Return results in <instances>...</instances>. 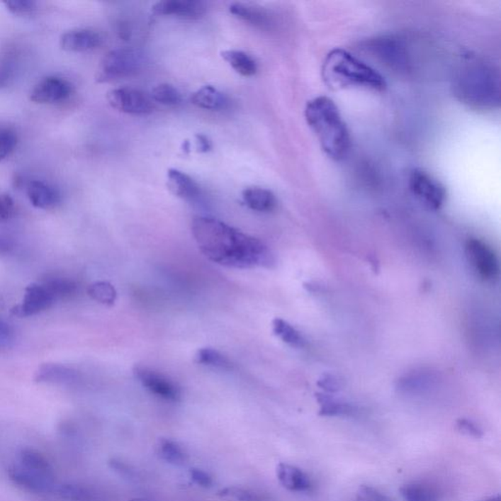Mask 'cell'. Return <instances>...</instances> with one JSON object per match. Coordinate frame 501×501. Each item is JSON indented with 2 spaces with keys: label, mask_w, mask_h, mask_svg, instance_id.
<instances>
[{
  "label": "cell",
  "mask_w": 501,
  "mask_h": 501,
  "mask_svg": "<svg viewBox=\"0 0 501 501\" xmlns=\"http://www.w3.org/2000/svg\"><path fill=\"white\" fill-rule=\"evenodd\" d=\"M167 185L176 196L186 200H195L201 194L199 184L184 171L169 169L167 174Z\"/></svg>",
  "instance_id": "obj_17"
},
{
  "label": "cell",
  "mask_w": 501,
  "mask_h": 501,
  "mask_svg": "<svg viewBox=\"0 0 501 501\" xmlns=\"http://www.w3.org/2000/svg\"><path fill=\"white\" fill-rule=\"evenodd\" d=\"M110 467L116 472L119 473L120 476L125 478H133L135 477V471L128 464H125V462L119 461V459H112L109 461Z\"/></svg>",
  "instance_id": "obj_44"
},
{
  "label": "cell",
  "mask_w": 501,
  "mask_h": 501,
  "mask_svg": "<svg viewBox=\"0 0 501 501\" xmlns=\"http://www.w3.org/2000/svg\"><path fill=\"white\" fill-rule=\"evenodd\" d=\"M102 37L92 30H74L62 35L60 46L68 52H86L99 47Z\"/></svg>",
  "instance_id": "obj_15"
},
{
  "label": "cell",
  "mask_w": 501,
  "mask_h": 501,
  "mask_svg": "<svg viewBox=\"0 0 501 501\" xmlns=\"http://www.w3.org/2000/svg\"><path fill=\"white\" fill-rule=\"evenodd\" d=\"M277 478L285 489L295 492H308L312 488L310 477L303 470L287 463L277 466Z\"/></svg>",
  "instance_id": "obj_19"
},
{
  "label": "cell",
  "mask_w": 501,
  "mask_h": 501,
  "mask_svg": "<svg viewBox=\"0 0 501 501\" xmlns=\"http://www.w3.org/2000/svg\"><path fill=\"white\" fill-rule=\"evenodd\" d=\"M197 149L199 152L207 153L212 149V142L205 135H196Z\"/></svg>",
  "instance_id": "obj_46"
},
{
  "label": "cell",
  "mask_w": 501,
  "mask_h": 501,
  "mask_svg": "<svg viewBox=\"0 0 501 501\" xmlns=\"http://www.w3.org/2000/svg\"><path fill=\"white\" fill-rule=\"evenodd\" d=\"M14 334L11 326L0 320V349L9 348L13 342Z\"/></svg>",
  "instance_id": "obj_43"
},
{
  "label": "cell",
  "mask_w": 501,
  "mask_h": 501,
  "mask_svg": "<svg viewBox=\"0 0 501 501\" xmlns=\"http://www.w3.org/2000/svg\"><path fill=\"white\" fill-rule=\"evenodd\" d=\"M305 118L329 158L341 161L348 156L351 147V135L332 99L318 96L310 100L305 106Z\"/></svg>",
  "instance_id": "obj_2"
},
{
  "label": "cell",
  "mask_w": 501,
  "mask_h": 501,
  "mask_svg": "<svg viewBox=\"0 0 501 501\" xmlns=\"http://www.w3.org/2000/svg\"><path fill=\"white\" fill-rule=\"evenodd\" d=\"M452 91L459 101L475 109L492 110L500 105V77L484 62L462 66L452 79Z\"/></svg>",
  "instance_id": "obj_3"
},
{
  "label": "cell",
  "mask_w": 501,
  "mask_h": 501,
  "mask_svg": "<svg viewBox=\"0 0 501 501\" xmlns=\"http://www.w3.org/2000/svg\"><path fill=\"white\" fill-rule=\"evenodd\" d=\"M218 495L225 500L232 501H267V497L263 493L239 487L225 488L220 490Z\"/></svg>",
  "instance_id": "obj_34"
},
{
  "label": "cell",
  "mask_w": 501,
  "mask_h": 501,
  "mask_svg": "<svg viewBox=\"0 0 501 501\" xmlns=\"http://www.w3.org/2000/svg\"><path fill=\"white\" fill-rule=\"evenodd\" d=\"M272 331L274 335L281 339L287 345L294 348H304L305 346L304 336L300 331L281 318H276L272 321Z\"/></svg>",
  "instance_id": "obj_28"
},
{
  "label": "cell",
  "mask_w": 501,
  "mask_h": 501,
  "mask_svg": "<svg viewBox=\"0 0 501 501\" xmlns=\"http://www.w3.org/2000/svg\"><path fill=\"white\" fill-rule=\"evenodd\" d=\"M465 256L478 277L485 281H493L500 276V261L490 246L479 240L469 239L465 245Z\"/></svg>",
  "instance_id": "obj_8"
},
{
  "label": "cell",
  "mask_w": 501,
  "mask_h": 501,
  "mask_svg": "<svg viewBox=\"0 0 501 501\" xmlns=\"http://www.w3.org/2000/svg\"><path fill=\"white\" fill-rule=\"evenodd\" d=\"M77 370L64 364H45L38 368L35 373V381L50 383V384H69L78 380Z\"/></svg>",
  "instance_id": "obj_20"
},
{
  "label": "cell",
  "mask_w": 501,
  "mask_h": 501,
  "mask_svg": "<svg viewBox=\"0 0 501 501\" xmlns=\"http://www.w3.org/2000/svg\"><path fill=\"white\" fill-rule=\"evenodd\" d=\"M368 50L390 70L403 73L410 70V55L405 41L393 35H383L368 43Z\"/></svg>",
  "instance_id": "obj_6"
},
{
  "label": "cell",
  "mask_w": 501,
  "mask_h": 501,
  "mask_svg": "<svg viewBox=\"0 0 501 501\" xmlns=\"http://www.w3.org/2000/svg\"><path fill=\"white\" fill-rule=\"evenodd\" d=\"M159 454L164 461L174 465H182L188 459L186 452L176 441L171 440L160 441L158 446Z\"/></svg>",
  "instance_id": "obj_31"
},
{
  "label": "cell",
  "mask_w": 501,
  "mask_h": 501,
  "mask_svg": "<svg viewBox=\"0 0 501 501\" xmlns=\"http://www.w3.org/2000/svg\"><path fill=\"white\" fill-rule=\"evenodd\" d=\"M146 62L145 54L138 48H116L105 54L100 62L96 81L109 82L135 76L142 70Z\"/></svg>",
  "instance_id": "obj_5"
},
{
  "label": "cell",
  "mask_w": 501,
  "mask_h": 501,
  "mask_svg": "<svg viewBox=\"0 0 501 501\" xmlns=\"http://www.w3.org/2000/svg\"><path fill=\"white\" fill-rule=\"evenodd\" d=\"M110 106L118 111L130 115H146L153 112V100L140 89L119 87L107 94Z\"/></svg>",
  "instance_id": "obj_9"
},
{
  "label": "cell",
  "mask_w": 501,
  "mask_h": 501,
  "mask_svg": "<svg viewBox=\"0 0 501 501\" xmlns=\"http://www.w3.org/2000/svg\"><path fill=\"white\" fill-rule=\"evenodd\" d=\"M154 14L182 19H198L207 12V4L201 0H164L153 5Z\"/></svg>",
  "instance_id": "obj_13"
},
{
  "label": "cell",
  "mask_w": 501,
  "mask_h": 501,
  "mask_svg": "<svg viewBox=\"0 0 501 501\" xmlns=\"http://www.w3.org/2000/svg\"><path fill=\"white\" fill-rule=\"evenodd\" d=\"M55 299L43 284L33 283L26 288L24 299L12 308V315L20 317H30L48 310Z\"/></svg>",
  "instance_id": "obj_12"
},
{
  "label": "cell",
  "mask_w": 501,
  "mask_h": 501,
  "mask_svg": "<svg viewBox=\"0 0 501 501\" xmlns=\"http://www.w3.org/2000/svg\"><path fill=\"white\" fill-rule=\"evenodd\" d=\"M457 429L467 436L474 437V438H481L483 432L478 427L476 424L468 420H459L456 422Z\"/></svg>",
  "instance_id": "obj_41"
},
{
  "label": "cell",
  "mask_w": 501,
  "mask_h": 501,
  "mask_svg": "<svg viewBox=\"0 0 501 501\" xmlns=\"http://www.w3.org/2000/svg\"><path fill=\"white\" fill-rule=\"evenodd\" d=\"M482 501H501V500H500V495H498V497L487 498V500H482Z\"/></svg>",
  "instance_id": "obj_50"
},
{
  "label": "cell",
  "mask_w": 501,
  "mask_h": 501,
  "mask_svg": "<svg viewBox=\"0 0 501 501\" xmlns=\"http://www.w3.org/2000/svg\"><path fill=\"white\" fill-rule=\"evenodd\" d=\"M73 86L65 79L47 77L33 87L30 98L38 104H55L65 101L71 96Z\"/></svg>",
  "instance_id": "obj_11"
},
{
  "label": "cell",
  "mask_w": 501,
  "mask_h": 501,
  "mask_svg": "<svg viewBox=\"0 0 501 501\" xmlns=\"http://www.w3.org/2000/svg\"><path fill=\"white\" fill-rule=\"evenodd\" d=\"M12 214V200L9 196H0V220H9Z\"/></svg>",
  "instance_id": "obj_45"
},
{
  "label": "cell",
  "mask_w": 501,
  "mask_h": 501,
  "mask_svg": "<svg viewBox=\"0 0 501 501\" xmlns=\"http://www.w3.org/2000/svg\"><path fill=\"white\" fill-rule=\"evenodd\" d=\"M195 361L202 366L213 367V368L230 370L232 364L227 356L212 348H203L197 351Z\"/></svg>",
  "instance_id": "obj_30"
},
{
  "label": "cell",
  "mask_w": 501,
  "mask_h": 501,
  "mask_svg": "<svg viewBox=\"0 0 501 501\" xmlns=\"http://www.w3.org/2000/svg\"><path fill=\"white\" fill-rule=\"evenodd\" d=\"M356 501H394L384 492L370 485H362L356 495Z\"/></svg>",
  "instance_id": "obj_39"
},
{
  "label": "cell",
  "mask_w": 501,
  "mask_h": 501,
  "mask_svg": "<svg viewBox=\"0 0 501 501\" xmlns=\"http://www.w3.org/2000/svg\"><path fill=\"white\" fill-rule=\"evenodd\" d=\"M400 492L405 501H440L438 490L424 483L405 485L400 488Z\"/></svg>",
  "instance_id": "obj_27"
},
{
  "label": "cell",
  "mask_w": 501,
  "mask_h": 501,
  "mask_svg": "<svg viewBox=\"0 0 501 501\" xmlns=\"http://www.w3.org/2000/svg\"><path fill=\"white\" fill-rule=\"evenodd\" d=\"M61 498L68 501H91L92 495L86 488L79 485H61L56 489Z\"/></svg>",
  "instance_id": "obj_36"
},
{
  "label": "cell",
  "mask_w": 501,
  "mask_h": 501,
  "mask_svg": "<svg viewBox=\"0 0 501 501\" xmlns=\"http://www.w3.org/2000/svg\"><path fill=\"white\" fill-rule=\"evenodd\" d=\"M30 204L38 209L47 210L60 203V194L53 186L40 181H30L27 186Z\"/></svg>",
  "instance_id": "obj_18"
},
{
  "label": "cell",
  "mask_w": 501,
  "mask_h": 501,
  "mask_svg": "<svg viewBox=\"0 0 501 501\" xmlns=\"http://www.w3.org/2000/svg\"><path fill=\"white\" fill-rule=\"evenodd\" d=\"M230 12L239 20L259 29L269 30L274 25L271 13L258 5L235 2L230 4Z\"/></svg>",
  "instance_id": "obj_16"
},
{
  "label": "cell",
  "mask_w": 501,
  "mask_h": 501,
  "mask_svg": "<svg viewBox=\"0 0 501 501\" xmlns=\"http://www.w3.org/2000/svg\"><path fill=\"white\" fill-rule=\"evenodd\" d=\"M133 374L146 390L157 397L169 402H179L181 400V388L166 375L144 366H135Z\"/></svg>",
  "instance_id": "obj_10"
},
{
  "label": "cell",
  "mask_w": 501,
  "mask_h": 501,
  "mask_svg": "<svg viewBox=\"0 0 501 501\" xmlns=\"http://www.w3.org/2000/svg\"><path fill=\"white\" fill-rule=\"evenodd\" d=\"M410 191L429 209L438 210L446 201V187L427 171L415 169L408 176Z\"/></svg>",
  "instance_id": "obj_7"
},
{
  "label": "cell",
  "mask_w": 501,
  "mask_h": 501,
  "mask_svg": "<svg viewBox=\"0 0 501 501\" xmlns=\"http://www.w3.org/2000/svg\"><path fill=\"white\" fill-rule=\"evenodd\" d=\"M222 57L233 69L243 77L255 76L258 72L257 62L248 53L240 50H225L222 52Z\"/></svg>",
  "instance_id": "obj_25"
},
{
  "label": "cell",
  "mask_w": 501,
  "mask_h": 501,
  "mask_svg": "<svg viewBox=\"0 0 501 501\" xmlns=\"http://www.w3.org/2000/svg\"><path fill=\"white\" fill-rule=\"evenodd\" d=\"M191 102L195 106L210 111H220L228 106L227 97L212 86H203L194 92L191 97Z\"/></svg>",
  "instance_id": "obj_23"
},
{
  "label": "cell",
  "mask_w": 501,
  "mask_h": 501,
  "mask_svg": "<svg viewBox=\"0 0 501 501\" xmlns=\"http://www.w3.org/2000/svg\"><path fill=\"white\" fill-rule=\"evenodd\" d=\"M130 501H154V500H150V498H147V497H136V498H133V500H130Z\"/></svg>",
  "instance_id": "obj_48"
},
{
  "label": "cell",
  "mask_w": 501,
  "mask_h": 501,
  "mask_svg": "<svg viewBox=\"0 0 501 501\" xmlns=\"http://www.w3.org/2000/svg\"><path fill=\"white\" fill-rule=\"evenodd\" d=\"M151 98L164 106H177L182 101L181 92L177 91L176 87L169 84H161L154 87Z\"/></svg>",
  "instance_id": "obj_32"
},
{
  "label": "cell",
  "mask_w": 501,
  "mask_h": 501,
  "mask_svg": "<svg viewBox=\"0 0 501 501\" xmlns=\"http://www.w3.org/2000/svg\"><path fill=\"white\" fill-rule=\"evenodd\" d=\"M322 77L326 84L335 89L361 87L383 91L387 87L386 79L379 72L342 48H336L326 56Z\"/></svg>",
  "instance_id": "obj_4"
},
{
  "label": "cell",
  "mask_w": 501,
  "mask_h": 501,
  "mask_svg": "<svg viewBox=\"0 0 501 501\" xmlns=\"http://www.w3.org/2000/svg\"><path fill=\"white\" fill-rule=\"evenodd\" d=\"M54 299L71 297L77 291V284L70 279L54 278L43 283Z\"/></svg>",
  "instance_id": "obj_35"
},
{
  "label": "cell",
  "mask_w": 501,
  "mask_h": 501,
  "mask_svg": "<svg viewBox=\"0 0 501 501\" xmlns=\"http://www.w3.org/2000/svg\"><path fill=\"white\" fill-rule=\"evenodd\" d=\"M4 5L12 14L20 15V16L33 14L38 9L37 2L32 0H10V1H4Z\"/></svg>",
  "instance_id": "obj_38"
},
{
  "label": "cell",
  "mask_w": 501,
  "mask_h": 501,
  "mask_svg": "<svg viewBox=\"0 0 501 501\" xmlns=\"http://www.w3.org/2000/svg\"><path fill=\"white\" fill-rule=\"evenodd\" d=\"M191 230L200 251L220 266L253 269L272 267L276 264L266 244L215 218H195Z\"/></svg>",
  "instance_id": "obj_1"
},
{
  "label": "cell",
  "mask_w": 501,
  "mask_h": 501,
  "mask_svg": "<svg viewBox=\"0 0 501 501\" xmlns=\"http://www.w3.org/2000/svg\"><path fill=\"white\" fill-rule=\"evenodd\" d=\"M18 53L12 48L0 54V89H5L14 81L18 70Z\"/></svg>",
  "instance_id": "obj_29"
},
{
  "label": "cell",
  "mask_w": 501,
  "mask_h": 501,
  "mask_svg": "<svg viewBox=\"0 0 501 501\" xmlns=\"http://www.w3.org/2000/svg\"><path fill=\"white\" fill-rule=\"evenodd\" d=\"M21 466L45 478L48 481L55 482V474L50 461L40 452L35 449H25L19 454Z\"/></svg>",
  "instance_id": "obj_22"
},
{
  "label": "cell",
  "mask_w": 501,
  "mask_h": 501,
  "mask_svg": "<svg viewBox=\"0 0 501 501\" xmlns=\"http://www.w3.org/2000/svg\"><path fill=\"white\" fill-rule=\"evenodd\" d=\"M14 248V243L9 238L0 235V255L9 254Z\"/></svg>",
  "instance_id": "obj_47"
},
{
  "label": "cell",
  "mask_w": 501,
  "mask_h": 501,
  "mask_svg": "<svg viewBox=\"0 0 501 501\" xmlns=\"http://www.w3.org/2000/svg\"><path fill=\"white\" fill-rule=\"evenodd\" d=\"M9 476L13 484L30 492L50 493L56 490L55 482L48 481L21 465L11 467L9 470Z\"/></svg>",
  "instance_id": "obj_14"
},
{
  "label": "cell",
  "mask_w": 501,
  "mask_h": 501,
  "mask_svg": "<svg viewBox=\"0 0 501 501\" xmlns=\"http://www.w3.org/2000/svg\"><path fill=\"white\" fill-rule=\"evenodd\" d=\"M184 151H187V152H188L190 149V143L188 142V141H184Z\"/></svg>",
  "instance_id": "obj_49"
},
{
  "label": "cell",
  "mask_w": 501,
  "mask_h": 501,
  "mask_svg": "<svg viewBox=\"0 0 501 501\" xmlns=\"http://www.w3.org/2000/svg\"><path fill=\"white\" fill-rule=\"evenodd\" d=\"M87 293L91 299L105 305H114L117 299V291L115 287L106 281L95 282L89 287Z\"/></svg>",
  "instance_id": "obj_33"
},
{
  "label": "cell",
  "mask_w": 501,
  "mask_h": 501,
  "mask_svg": "<svg viewBox=\"0 0 501 501\" xmlns=\"http://www.w3.org/2000/svg\"><path fill=\"white\" fill-rule=\"evenodd\" d=\"M243 201L247 207L259 213H271L276 209V195L263 187H248L242 192Z\"/></svg>",
  "instance_id": "obj_21"
},
{
  "label": "cell",
  "mask_w": 501,
  "mask_h": 501,
  "mask_svg": "<svg viewBox=\"0 0 501 501\" xmlns=\"http://www.w3.org/2000/svg\"><path fill=\"white\" fill-rule=\"evenodd\" d=\"M17 145V135L12 130L0 128V162L7 158Z\"/></svg>",
  "instance_id": "obj_37"
},
{
  "label": "cell",
  "mask_w": 501,
  "mask_h": 501,
  "mask_svg": "<svg viewBox=\"0 0 501 501\" xmlns=\"http://www.w3.org/2000/svg\"><path fill=\"white\" fill-rule=\"evenodd\" d=\"M434 382H435L434 376L427 372H413L399 380L397 389L400 394L403 395H422L433 387Z\"/></svg>",
  "instance_id": "obj_24"
},
{
  "label": "cell",
  "mask_w": 501,
  "mask_h": 501,
  "mask_svg": "<svg viewBox=\"0 0 501 501\" xmlns=\"http://www.w3.org/2000/svg\"><path fill=\"white\" fill-rule=\"evenodd\" d=\"M317 399L320 405L321 416H353L358 412L356 407L336 400L332 395L317 394Z\"/></svg>",
  "instance_id": "obj_26"
},
{
  "label": "cell",
  "mask_w": 501,
  "mask_h": 501,
  "mask_svg": "<svg viewBox=\"0 0 501 501\" xmlns=\"http://www.w3.org/2000/svg\"><path fill=\"white\" fill-rule=\"evenodd\" d=\"M318 387L327 393H336L342 389V382L334 375L326 374L317 382Z\"/></svg>",
  "instance_id": "obj_40"
},
{
  "label": "cell",
  "mask_w": 501,
  "mask_h": 501,
  "mask_svg": "<svg viewBox=\"0 0 501 501\" xmlns=\"http://www.w3.org/2000/svg\"><path fill=\"white\" fill-rule=\"evenodd\" d=\"M190 477L192 481L203 488H210L213 485V478L207 472L201 469L193 468L190 470Z\"/></svg>",
  "instance_id": "obj_42"
}]
</instances>
